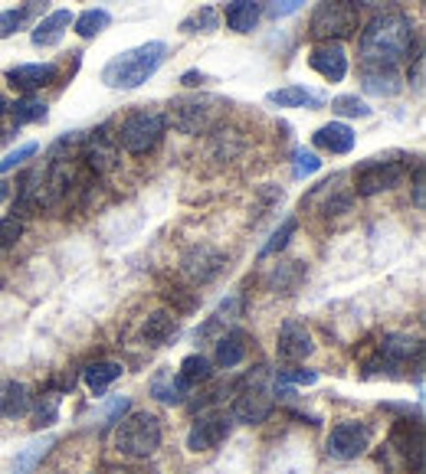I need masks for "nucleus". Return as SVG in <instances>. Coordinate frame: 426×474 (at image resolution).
Returning <instances> with one entry per match:
<instances>
[{
	"instance_id": "20",
	"label": "nucleus",
	"mask_w": 426,
	"mask_h": 474,
	"mask_svg": "<svg viewBox=\"0 0 426 474\" xmlns=\"http://www.w3.org/2000/svg\"><path fill=\"white\" fill-rule=\"evenodd\" d=\"M312 144L328 151V154H351L355 151V132L345 121H332V125H322L312 134Z\"/></svg>"
},
{
	"instance_id": "22",
	"label": "nucleus",
	"mask_w": 426,
	"mask_h": 474,
	"mask_svg": "<svg viewBox=\"0 0 426 474\" xmlns=\"http://www.w3.org/2000/svg\"><path fill=\"white\" fill-rule=\"evenodd\" d=\"M266 101L269 105H279V109H322L325 95L312 92V89L305 86H285V89H276V92H269Z\"/></svg>"
},
{
	"instance_id": "7",
	"label": "nucleus",
	"mask_w": 426,
	"mask_h": 474,
	"mask_svg": "<svg viewBox=\"0 0 426 474\" xmlns=\"http://www.w3.org/2000/svg\"><path fill=\"white\" fill-rule=\"evenodd\" d=\"M171 121L181 134H207L220 125V118L227 115V101L210 99V95H200V99H184L171 105Z\"/></svg>"
},
{
	"instance_id": "44",
	"label": "nucleus",
	"mask_w": 426,
	"mask_h": 474,
	"mask_svg": "<svg viewBox=\"0 0 426 474\" xmlns=\"http://www.w3.org/2000/svg\"><path fill=\"white\" fill-rule=\"evenodd\" d=\"M181 82H184V86L194 89V86H200V82H207V76H204V72H184Z\"/></svg>"
},
{
	"instance_id": "5",
	"label": "nucleus",
	"mask_w": 426,
	"mask_h": 474,
	"mask_svg": "<svg viewBox=\"0 0 426 474\" xmlns=\"http://www.w3.org/2000/svg\"><path fill=\"white\" fill-rule=\"evenodd\" d=\"M272 406H276V396H272L266 366H256V374L246 376V383L240 386L237 399L229 406V416H233V422H243V426H260L272 416Z\"/></svg>"
},
{
	"instance_id": "23",
	"label": "nucleus",
	"mask_w": 426,
	"mask_h": 474,
	"mask_svg": "<svg viewBox=\"0 0 426 474\" xmlns=\"http://www.w3.org/2000/svg\"><path fill=\"white\" fill-rule=\"evenodd\" d=\"M122 374H125L122 363H115V360H99V363H89L86 370H82V383L89 386V393L102 396L112 383L122 380Z\"/></svg>"
},
{
	"instance_id": "39",
	"label": "nucleus",
	"mask_w": 426,
	"mask_h": 474,
	"mask_svg": "<svg viewBox=\"0 0 426 474\" xmlns=\"http://www.w3.org/2000/svg\"><path fill=\"white\" fill-rule=\"evenodd\" d=\"M293 174H295V177H312V174H318V171H322V161H318V154H315V151H305V148H299V151H295V154H293Z\"/></svg>"
},
{
	"instance_id": "17",
	"label": "nucleus",
	"mask_w": 426,
	"mask_h": 474,
	"mask_svg": "<svg viewBox=\"0 0 426 474\" xmlns=\"http://www.w3.org/2000/svg\"><path fill=\"white\" fill-rule=\"evenodd\" d=\"M361 89L378 99H394L403 92V79L397 66H361Z\"/></svg>"
},
{
	"instance_id": "34",
	"label": "nucleus",
	"mask_w": 426,
	"mask_h": 474,
	"mask_svg": "<svg viewBox=\"0 0 426 474\" xmlns=\"http://www.w3.org/2000/svg\"><path fill=\"white\" fill-rule=\"evenodd\" d=\"M181 376L190 383V386H200V383H207L213 376L210 360H207L204 353H190V357L181 360Z\"/></svg>"
},
{
	"instance_id": "16",
	"label": "nucleus",
	"mask_w": 426,
	"mask_h": 474,
	"mask_svg": "<svg viewBox=\"0 0 426 474\" xmlns=\"http://www.w3.org/2000/svg\"><path fill=\"white\" fill-rule=\"evenodd\" d=\"M148 389H151V396L158 399V403H165V406H184V403H187L190 389H194V386H190V383L184 380L181 370L161 366L158 374L151 376Z\"/></svg>"
},
{
	"instance_id": "4",
	"label": "nucleus",
	"mask_w": 426,
	"mask_h": 474,
	"mask_svg": "<svg viewBox=\"0 0 426 474\" xmlns=\"http://www.w3.org/2000/svg\"><path fill=\"white\" fill-rule=\"evenodd\" d=\"M115 448L125 458H151L161 448V422L151 412H128L115 428Z\"/></svg>"
},
{
	"instance_id": "10",
	"label": "nucleus",
	"mask_w": 426,
	"mask_h": 474,
	"mask_svg": "<svg viewBox=\"0 0 426 474\" xmlns=\"http://www.w3.org/2000/svg\"><path fill=\"white\" fill-rule=\"evenodd\" d=\"M371 445V428L364 422H338L328 436V455L338 461H355L361 458Z\"/></svg>"
},
{
	"instance_id": "3",
	"label": "nucleus",
	"mask_w": 426,
	"mask_h": 474,
	"mask_svg": "<svg viewBox=\"0 0 426 474\" xmlns=\"http://www.w3.org/2000/svg\"><path fill=\"white\" fill-rule=\"evenodd\" d=\"M167 132V115L158 109H134L122 118L119 132H115V144L128 154H148L161 144Z\"/></svg>"
},
{
	"instance_id": "13",
	"label": "nucleus",
	"mask_w": 426,
	"mask_h": 474,
	"mask_svg": "<svg viewBox=\"0 0 426 474\" xmlns=\"http://www.w3.org/2000/svg\"><path fill=\"white\" fill-rule=\"evenodd\" d=\"M341 184H345V177H341V174H335L332 180L318 184V187L312 190L305 200H302V210H305V206H318V213H325V216L347 213V210H351V194H347Z\"/></svg>"
},
{
	"instance_id": "27",
	"label": "nucleus",
	"mask_w": 426,
	"mask_h": 474,
	"mask_svg": "<svg viewBox=\"0 0 426 474\" xmlns=\"http://www.w3.org/2000/svg\"><path fill=\"white\" fill-rule=\"evenodd\" d=\"M417 353H420V343L407 334H387L384 341H380V357L397 366H403L410 357H417Z\"/></svg>"
},
{
	"instance_id": "32",
	"label": "nucleus",
	"mask_w": 426,
	"mask_h": 474,
	"mask_svg": "<svg viewBox=\"0 0 426 474\" xmlns=\"http://www.w3.org/2000/svg\"><path fill=\"white\" fill-rule=\"evenodd\" d=\"M53 445H56V438H53V436L37 438V442H30L24 451H20V455H16V468H14V474H30L33 468L40 465L43 455H47V451L53 448Z\"/></svg>"
},
{
	"instance_id": "14",
	"label": "nucleus",
	"mask_w": 426,
	"mask_h": 474,
	"mask_svg": "<svg viewBox=\"0 0 426 474\" xmlns=\"http://www.w3.org/2000/svg\"><path fill=\"white\" fill-rule=\"evenodd\" d=\"M56 76H59V66L56 63H24V66L7 69V82L14 89H20V92H27V95L53 86Z\"/></svg>"
},
{
	"instance_id": "40",
	"label": "nucleus",
	"mask_w": 426,
	"mask_h": 474,
	"mask_svg": "<svg viewBox=\"0 0 426 474\" xmlns=\"http://www.w3.org/2000/svg\"><path fill=\"white\" fill-rule=\"evenodd\" d=\"M24 236V223L20 219H0V252H7L16 246V239Z\"/></svg>"
},
{
	"instance_id": "1",
	"label": "nucleus",
	"mask_w": 426,
	"mask_h": 474,
	"mask_svg": "<svg viewBox=\"0 0 426 474\" xmlns=\"http://www.w3.org/2000/svg\"><path fill=\"white\" fill-rule=\"evenodd\" d=\"M413 49V24L400 10L378 14L357 37L361 66H397Z\"/></svg>"
},
{
	"instance_id": "24",
	"label": "nucleus",
	"mask_w": 426,
	"mask_h": 474,
	"mask_svg": "<svg viewBox=\"0 0 426 474\" xmlns=\"http://www.w3.org/2000/svg\"><path fill=\"white\" fill-rule=\"evenodd\" d=\"M177 334V314L171 311H154L144 318L142 324V337L148 347H165L171 337Z\"/></svg>"
},
{
	"instance_id": "45",
	"label": "nucleus",
	"mask_w": 426,
	"mask_h": 474,
	"mask_svg": "<svg viewBox=\"0 0 426 474\" xmlns=\"http://www.w3.org/2000/svg\"><path fill=\"white\" fill-rule=\"evenodd\" d=\"M413 190H417V206H423V167L417 171V187Z\"/></svg>"
},
{
	"instance_id": "41",
	"label": "nucleus",
	"mask_w": 426,
	"mask_h": 474,
	"mask_svg": "<svg viewBox=\"0 0 426 474\" xmlns=\"http://www.w3.org/2000/svg\"><path fill=\"white\" fill-rule=\"evenodd\" d=\"M128 409H132V399H128V396H115V399H112V403L102 409V426H115V422H119Z\"/></svg>"
},
{
	"instance_id": "21",
	"label": "nucleus",
	"mask_w": 426,
	"mask_h": 474,
	"mask_svg": "<svg viewBox=\"0 0 426 474\" xmlns=\"http://www.w3.org/2000/svg\"><path fill=\"white\" fill-rule=\"evenodd\" d=\"M72 26V10H53L49 16H43L40 24L33 26L30 39L33 47H56L66 37V30Z\"/></svg>"
},
{
	"instance_id": "48",
	"label": "nucleus",
	"mask_w": 426,
	"mask_h": 474,
	"mask_svg": "<svg viewBox=\"0 0 426 474\" xmlns=\"http://www.w3.org/2000/svg\"><path fill=\"white\" fill-rule=\"evenodd\" d=\"M4 111H7V99L0 95V118H4Z\"/></svg>"
},
{
	"instance_id": "47",
	"label": "nucleus",
	"mask_w": 426,
	"mask_h": 474,
	"mask_svg": "<svg viewBox=\"0 0 426 474\" xmlns=\"http://www.w3.org/2000/svg\"><path fill=\"white\" fill-rule=\"evenodd\" d=\"M355 4H364V7H380L384 0H355Z\"/></svg>"
},
{
	"instance_id": "19",
	"label": "nucleus",
	"mask_w": 426,
	"mask_h": 474,
	"mask_svg": "<svg viewBox=\"0 0 426 474\" xmlns=\"http://www.w3.org/2000/svg\"><path fill=\"white\" fill-rule=\"evenodd\" d=\"M33 406V396L27 383L20 380H0V419H20Z\"/></svg>"
},
{
	"instance_id": "42",
	"label": "nucleus",
	"mask_w": 426,
	"mask_h": 474,
	"mask_svg": "<svg viewBox=\"0 0 426 474\" xmlns=\"http://www.w3.org/2000/svg\"><path fill=\"white\" fill-rule=\"evenodd\" d=\"M279 383H295V386H312V383H318V374H315V370H282V374H279Z\"/></svg>"
},
{
	"instance_id": "6",
	"label": "nucleus",
	"mask_w": 426,
	"mask_h": 474,
	"mask_svg": "<svg viewBox=\"0 0 426 474\" xmlns=\"http://www.w3.org/2000/svg\"><path fill=\"white\" fill-rule=\"evenodd\" d=\"M357 26H361V10L355 0H322L312 14L308 33L325 43H338V39L355 37Z\"/></svg>"
},
{
	"instance_id": "9",
	"label": "nucleus",
	"mask_w": 426,
	"mask_h": 474,
	"mask_svg": "<svg viewBox=\"0 0 426 474\" xmlns=\"http://www.w3.org/2000/svg\"><path fill=\"white\" fill-rule=\"evenodd\" d=\"M229 428H233V416L229 412H204L197 416V422L190 426L187 432V448L190 451H213L220 448L229 438Z\"/></svg>"
},
{
	"instance_id": "18",
	"label": "nucleus",
	"mask_w": 426,
	"mask_h": 474,
	"mask_svg": "<svg viewBox=\"0 0 426 474\" xmlns=\"http://www.w3.org/2000/svg\"><path fill=\"white\" fill-rule=\"evenodd\" d=\"M82 161L92 167L95 174H105L119 163V144L105 132H95L92 138L82 141Z\"/></svg>"
},
{
	"instance_id": "29",
	"label": "nucleus",
	"mask_w": 426,
	"mask_h": 474,
	"mask_svg": "<svg viewBox=\"0 0 426 474\" xmlns=\"http://www.w3.org/2000/svg\"><path fill=\"white\" fill-rule=\"evenodd\" d=\"M112 24V14L102 7H92V10H82L80 16H72V26L80 33L82 39H95L102 30H109Z\"/></svg>"
},
{
	"instance_id": "37",
	"label": "nucleus",
	"mask_w": 426,
	"mask_h": 474,
	"mask_svg": "<svg viewBox=\"0 0 426 474\" xmlns=\"http://www.w3.org/2000/svg\"><path fill=\"white\" fill-rule=\"evenodd\" d=\"M295 226H299V223H295V219H285V223L279 226L276 233H272V239H269L266 246H262L260 256H262V258H269V256H276V252H282L285 246H289V239H293V236H295Z\"/></svg>"
},
{
	"instance_id": "43",
	"label": "nucleus",
	"mask_w": 426,
	"mask_h": 474,
	"mask_svg": "<svg viewBox=\"0 0 426 474\" xmlns=\"http://www.w3.org/2000/svg\"><path fill=\"white\" fill-rule=\"evenodd\" d=\"M305 0H269V14L272 16H293Z\"/></svg>"
},
{
	"instance_id": "26",
	"label": "nucleus",
	"mask_w": 426,
	"mask_h": 474,
	"mask_svg": "<svg viewBox=\"0 0 426 474\" xmlns=\"http://www.w3.org/2000/svg\"><path fill=\"white\" fill-rule=\"evenodd\" d=\"M262 7L256 0H233L227 4V26L233 33H253L256 24H260Z\"/></svg>"
},
{
	"instance_id": "31",
	"label": "nucleus",
	"mask_w": 426,
	"mask_h": 474,
	"mask_svg": "<svg viewBox=\"0 0 426 474\" xmlns=\"http://www.w3.org/2000/svg\"><path fill=\"white\" fill-rule=\"evenodd\" d=\"M217 30H220V14L213 7H200L181 20V33H187V37H194V33H217Z\"/></svg>"
},
{
	"instance_id": "33",
	"label": "nucleus",
	"mask_w": 426,
	"mask_h": 474,
	"mask_svg": "<svg viewBox=\"0 0 426 474\" xmlns=\"http://www.w3.org/2000/svg\"><path fill=\"white\" fill-rule=\"evenodd\" d=\"M37 10H40V0H30V4L20 10H4V14H0V39L14 37V33L20 30L33 14H37Z\"/></svg>"
},
{
	"instance_id": "8",
	"label": "nucleus",
	"mask_w": 426,
	"mask_h": 474,
	"mask_svg": "<svg viewBox=\"0 0 426 474\" xmlns=\"http://www.w3.org/2000/svg\"><path fill=\"white\" fill-rule=\"evenodd\" d=\"M407 177V167L400 161H384V157H371L367 163H361L355 171V190L357 196H378L394 190Z\"/></svg>"
},
{
	"instance_id": "15",
	"label": "nucleus",
	"mask_w": 426,
	"mask_h": 474,
	"mask_svg": "<svg viewBox=\"0 0 426 474\" xmlns=\"http://www.w3.org/2000/svg\"><path fill=\"white\" fill-rule=\"evenodd\" d=\"M308 66L325 79V82H341L347 76V53L341 43H318L308 53Z\"/></svg>"
},
{
	"instance_id": "46",
	"label": "nucleus",
	"mask_w": 426,
	"mask_h": 474,
	"mask_svg": "<svg viewBox=\"0 0 426 474\" xmlns=\"http://www.w3.org/2000/svg\"><path fill=\"white\" fill-rule=\"evenodd\" d=\"M7 196H10V184H4V180H0V206L7 203Z\"/></svg>"
},
{
	"instance_id": "38",
	"label": "nucleus",
	"mask_w": 426,
	"mask_h": 474,
	"mask_svg": "<svg viewBox=\"0 0 426 474\" xmlns=\"http://www.w3.org/2000/svg\"><path fill=\"white\" fill-rule=\"evenodd\" d=\"M37 151H40V144H37V141H27V144H20V148L10 151V154L0 161V174H10V171H16V167H24V163L30 161Z\"/></svg>"
},
{
	"instance_id": "12",
	"label": "nucleus",
	"mask_w": 426,
	"mask_h": 474,
	"mask_svg": "<svg viewBox=\"0 0 426 474\" xmlns=\"http://www.w3.org/2000/svg\"><path fill=\"white\" fill-rule=\"evenodd\" d=\"M227 269V258H223V252H217L213 246H194V249L184 256L181 262V272L187 281H194V285H207V281H213L217 275Z\"/></svg>"
},
{
	"instance_id": "35",
	"label": "nucleus",
	"mask_w": 426,
	"mask_h": 474,
	"mask_svg": "<svg viewBox=\"0 0 426 474\" xmlns=\"http://www.w3.org/2000/svg\"><path fill=\"white\" fill-rule=\"evenodd\" d=\"M332 111L341 118H371V105L364 99H357V95H338V99H332Z\"/></svg>"
},
{
	"instance_id": "28",
	"label": "nucleus",
	"mask_w": 426,
	"mask_h": 474,
	"mask_svg": "<svg viewBox=\"0 0 426 474\" xmlns=\"http://www.w3.org/2000/svg\"><path fill=\"white\" fill-rule=\"evenodd\" d=\"M240 311H243V298H240V295H229L227 301H220V308H217V311L210 314V321L197 327V341H200V337L217 334L220 327H227V324H229V321H237V318H240Z\"/></svg>"
},
{
	"instance_id": "36",
	"label": "nucleus",
	"mask_w": 426,
	"mask_h": 474,
	"mask_svg": "<svg viewBox=\"0 0 426 474\" xmlns=\"http://www.w3.org/2000/svg\"><path fill=\"white\" fill-rule=\"evenodd\" d=\"M56 419H59V396H56V393H47V396L40 399V406H37V412H33V426L49 428Z\"/></svg>"
},
{
	"instance_id": "11",
	"label": "nucleus",
	"mask_w": 426,
	"mask_h": 474,
	"mask_svg": "<svg viewBox=\"0 0 426 474\" xmlns=\"http://www.w3.org/2000/svg\"><path fill=\"white\" fill-rule=\"evenodd\" d=\"M276 353L282 360H289V363H302V360H308L315 353V341H312L308 327L302 324L299 318L282 321L279 337H276Z\"/></svg>"
},
{
	"instance_id": "25",
	"label": "nucleus",
	"mask_w": 426,
	"mask_h": 474,
	"mask_svg": "<svg viewBox=\"0 0 426 474\" xmlns=\"http://www.w3.org/2000/svg\"><path fill=\"white\" fill-rule=\"evenodd\" d=\"M217 366L223 370H233L246 360V334L243 331H227V334L217 337V353H213Z\"/></svg>"
},
{
	"instance_id": "2",
	"label": "nucleus",
	"mask_w": 426,
	"mask_h": 474,
	"mask_svg": "<svg viewBox=\"0 0 426 474\" xmlns=\"http://www.w3.org/2000/svg\"><path fill=\"white\" fill-rule=\"evenodd\" d=\"M165 59H167V47L161 39H151V43H142V47L112 56L102 69V82L109 89L132 92V89L144 86V82L165 66Z\"/></svg>"
},
{
	"instance_id": "30",
	"label": "nucleus",
	"mask_w": 426,
	"mask_h": 474,
	"mask_svg": "<svg viewBox=\"0 0 426 474\" xmlns=\"http://www.w3.org/2000/svg\"><path fill=\"white\" fill-rule=\"evenodd\" d=\"M7 111L14 115L16 125H30V121H47V101L37 95H24L14 105H7Z\"/></svg>"
}]
</instances>
